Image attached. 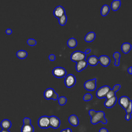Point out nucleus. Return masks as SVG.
I'll return each mask as SVG.
<instances>
[{"mask_svg":"<svg viewBox=\"0 0 132 132\" xmlns=\"http://www.w3.org/2000/svg\"><path fill=\"white\" fill-rule=\"evenodd\" d=\"M69 122L73 126H77L79 124V120L75 114H72L69 117Z\"/></svg>","mask_w":132,"mask_h":132,"instance_id":"nucleus-17","label":"nucleus"},{"mask_svg":"<svg viewBox=\"0 0 132 132\" xmlns=\"http://www.w3.org/2000/svg\"><path fill=\"white\" fill-rule=\"evenodd\" d=\"M27 44L30 46H34L36 44V41L34 39H28L27 41Z\"/></svg>","mask_w":132,"mask_h":132,"instance_id":"nucleus-30","label":"nucleus"},{"mask_svg":"<svg viewBox=\"0 0 132 132\" xmlns=\"http://www.w3.org/2000/svg\"><path fill=\"white\" fill-rule=\"evenodd\" d=\"M38 124L40 128H47L50 127L49 117L46 116H41L38 121Z\"/></svg>","mask_w":132,"mask_h":132,"instance_id":"nucleus-5","label":"nucleus"},{"mask_svg":"<svg viewBox=\"0 0 132 132\" xmlns=\"http://www.w3.org/2000/svg\"><path fill=\"white\" fill-rule=\"evenodd\" d=\"M109 10L110 8L109 6L107 5H104L102 7L101 10V14L102 16H105L109 13Z\"/></svg>","mask_w":132,"mask_h":132,"instance_id":"nucleus-24","label":"nucleus"},{"mask_svg":"<svg viewBox=\"0 0 132 132\" xmlns=\"http://www.w3.org/2000/svg\"><path fill=\"white\" fill-rule=\"evenodd\" d=\"M121 55L119 52H116L113 54V57L115 60V62H114V64L116 66H118L119 65V60L120 58Z\"/></svg>","mask_w":132,"mask_h":132,"instance_id":"nucleus-26","label":"nucleus"},{"mask_svg":"<svg viewBox=\"0 0 132 132\" xmlns=\"http://www.w3.org/2000/svg\"><path fill=\"white\" fill-rule=\"evenodd\" d=\"M130 102L131 101L126 96H122L120 97L118 101L119 105L125 110L128 106Z\"/></svg>","mask_w":132,"mask_h":132,"instance_id":"nucleus-10","label":"nucleus"},{"mask_svg":"<svg viewBox=\"0 0 132 132\" xmlns=\"http://www.w3.org/2000/svg\"><path fill=\"white\" fill-rule=\"evenodd\" d=\"M99 132H108V130L106 128L103 127V128H101L99 130Z\"/></svg>","mask_w":132,"mask_h":132,"instance_id":"nucleus-35","label":"nucleus"},{"mask_svg":"<svg viewBox=\"0 0 132 132\" xmlns=\"http://www.w3.org/2000/svg\"><path fill=\"white\" fill-rule=\"evenodd\" d=\"M89 114L91 117V123L93 124H96L100 122L103 124H106L107 122L105 118V113L103 111H95L93 109H90L89 111Z\"/></svg>","mask_w":132,"mask_h":132,"instance_id":"nucleus-1","label":"nucleus"},{"mask_svg":"<svg viewBox=\"0 0 132 132\" xmlns=\"http://www.w3.org/2000/svg\"><path fill=\"white\" fill-rule=\"evenodd\" d=\"M56 59V57L54 54H50L48 56V59L51 61H54Z\"/></svg>","mask_w":132,"mask_h":132,"instance_id":"nucleus-33","label":"nucleus"},{"mask_svg":"<svg viewBox=\"0 0 132 132\" xmlns=\"http://www.w3.org/2000/svg\"><path fill=\"white\" fill-rule=\"evenodd\" d=\"M126 112L127 114H130L132 112V101L130 102L128 106L125 109Z\"/></svg>","mask_w":132,"mask_h":132,"instance_id":"nucleus-31","label":"nucleus"},{"mask_svg":"<svg viewBox=\"0 0 132 132\" xmlns=\"http://www.w3.org/2000/svg\"><path fill=\"white\" fill-rule=\"evenodd\" d=\"M67 21V17L66 14L63 15L61 17L58 19V22L61 26H63L65 24Z\"/></svg>","mask_w":132,"mask_h":132,"instance_id":"nucleus-27","label":"nucleus"},{"mask_svg":"<svg viewBox=\"0 0 132 132\" xmlns=\"http://www.w3.org/2000/svg\"><path fill=\"white\" fill-rule=\"evenodd\" d=\"M23 124L31 123V120L29 118H24L23 119Z\"/></svg>","mask_w":132,"mask_h":132,"instance_id":"nucleus-32","label":"nucleus"},{"mask_svg":"<svg viewBox=\"0 0 132 132\" xmlns=\"http://www.w3.org/2000/svg\"><path fill=\"white\" fill-rule=\"evenodd\" d=\"M130 118H131V115H130V114H127V113H126V116H125V119H126V120L128 121V120H129L130 119Z\"/></svg>","mask_w":132,"mask_h":132,"instance_id":"nucleus-36","label":"nucleus"},{"mask_svg":"<svg viewBox=\"0 0 132 132\" xmlns=\"http://www.w3.org/2000/svg\"><path fill=\"white\" fill-rule=\"evenodd\" d=\"M11 126V122L8 119L3 120L1 123V126L4 130H8Z\"/></svg>","mask_w":132,"mask_h":132,"instance_id":"nucleus-19","label":"nucleus"},{"mask_svg":"<svg viewBox=\"0 0 132 132\" xmlns=\"http://www.w3.org/2000/svg\"><path fill=\"white\" fill-rule=\"evenodd\" d=\"M6 33L8 35H10L12 33V30L10 29H7L6 30Z\"/></svg>","mask_w":132,"mask_h":132,"instance_id":"nucleus-37","label":"nucleus"},{"mask_svg":"<svg viewBox=\"0 0 132 132\" xmlns=\"http://www.w3.org/2000/svg\"><path fill=\"white\" fill-rule=\"evenodd\" d=\"M44 97L47 100L53 99V100H56L58 97V95L53 88H48L44 91Z\"/></svg>","mask_w":132,"mask_h":132,"instance_id":"nucleus-3","label":"nucleus"},{"mask_svg":"<svg viewBox=\"0 0 132 132\" xmlns=\"http://www.w3.org/2000/svg\"><path fill=\"white\" fill-rule=\"evenodd\" d=\"M67 103V98L65 96H60L58 98V103L60 105H64Z\"/></svg>","mask_w":132,"mask_h":132,"instance_id":"nucleus-28","label":"nucleus"},{"mask_svg":"<svg viewBox=\"0 0 132 132\" xmlns=\"http://www.w3.org/2000/svg\"><path fill=\"white\" fill-rule=\"evenodd\" d=\"M96 79V78H93L92 79L88 80L84 83V88L88 91H93L95 89Z\"/></svg>","mask_w":132,"mask_h":132,"instance_id":"nucleus-8","label":"nucleus"},{"mask_svg":"<svg viewBox=\"0 0 132 132\" xmlns=\"http://www.w3.org/2000/svg\"><path fill=\"white\" fill-rule=\"evenodd\" d=\"M16 56L20 59H24L27 56V53L24 50H19L16 52Z\"/></svg>","mask_w":132,"mask_h":132,"instance_id":"nucleus-25","label":"nucleus"},{"mask_svg":"<svg viewBox=\"0 0 132 132\" xmlns=\"http://www.w3.org/2000/svg\"><path fill=\"white\" fill-rule=\"evenodd\" d=\"M53 75L57 78H62L66 75L67 71L62 67H57L54 68L52 71Z\"/></svg>","mask_w":132,"mask_h":132,"instance_id":"nucleus-6","label":"nucleus"},{"mask_svg":"<svg viewBox=\"0 0 132 132\" xmlns=\"http://www.w3.org/2000/svg\"><path fill=\"white\" fill-rule=\"evenodd\" d=\"M87 62L91 66H95L98 62V58L95 55H92L88 58Z\"/></svg>","mask_w":132,"mask_h":132,"instance_id":"nucleus-16","label":"nucleus"},{"mask_svg":"<svg viewBox=\"0 0 132 132\" xmlns=\"http://www.w3.org/2000/svg\"><path fill=\"white\" fill-rule=\"evenodd\" d=\"M34 128L31 123L23 124L21 128V132H34Z\"/></svg>","mask_w":132,"mask_h":132,"instance_id":"nucleus-18","label":"nucleus"},{"mask_svg":"<svg viewBox=\"0 0 132 132\" xmlns=\"http://www.w3.org/2000/svg\"><path fill=\"white\" fill-rule=\"evenodd\" d=\"M60 132H72V130L70 128H67L61 130Z\"/></svg>","mask_w":132,"mask_h":132,"instance_id":"nucleus-34","label":"nucleus"},{"mask_svg":"<svg viewBox=\"0 0 132 132\" xmlns=\"http://www.w3.org/2000/svg\"><path fill=\"white\" fill-rule=\"evenodd\" d=\"M87 62L86 60H82L76 62V70L77 72H80L82 70L85 69L87 66Z\"/></svg>","mask_w":132,"mask_h":132,"instance_id":"nucleus-15","label":"nucleus"},{"mask_svg":"<svg viewBox=\"0 0 132 132\" xmlns=\"http://www.w3.org/2000/svg\"><path fill=\"white\" fill-rule=\"evenodd\" d=\"M110 90V87L107 85L103 86L98 88L96 92V96L99 98L106 97L108 92Z\"/></svg>","mask_w":132,"mask_h":132,"instance_id":"nucleus-4","label":"nucleus"},{"mask_svg":"<svg viewBox=\"0 0 132 132\" xmlns=\"http://www.w3.org/2000/svg\"><path fill=\"white\" fill-rule=\"evenodd\" d=\"M121 6V1L120 0H114L111 2V8L113 11L118 10Z\"/></svg>","mask_w":132,"mask_h":132,"instance_id":"nucleus-22","label":"nucleus"},{"mask_svg":"<svg viewBox=\"0 0 132 132\" xmlns=\"http://www.w3.org/2000/svg\"><path fill=\"white\" fill-rule=\"evenodd\" d=\"M1 132H10V131H9L8 130H4V129H3L1 131Z\"/></svg>","mask_w":132,"mask_h":132,"instance_id":"nucleus-40","label":"nucleus"},{"mask_svg":"<svg viewBox=\"0 0 132 132\" xmlns=\"http://www.w3.org/2000/svg\"><path fill=\"white\" fill-rule=\"evenodd\" d=\"M117 98L116 95L113 96V97L110 98L106 99L104 103V106L106 108H111L115 105L117 102Z\"/></svg>","mask_w":132,"mask_h":132,"instance_id":"nucleus-13","label":"nucleus"},{"mask_svg":"<svg viewBox=\"0 0 132 132\" xmlns=\"http://www.w3.org/2000/svg\"><path fill=\"white\" fill-rule=\"evenodd\" d=\"M67 45L70 48H74L77 45V41L74 38H71L67 41Z\"/></svg>","mask_w":132,"mask_h":132,"instance_id":"nucleus-23","label":"nucleus"},{"mask_svg":"<svg viewBox=\"0 0 132 132\" xmlns=\"http://www.w3.org/2000/svg\"><path fill=\"white\" fill-rule=\"evenodd\" d=\"M90 51H91L90 49H89V48H88V49L86 50V51H85V52L84 53H85L86 54H88V53H89L90 52Z\"/></svg>","mask_w":132,"mask_h":132,"instance_id":"nucleus-39","label":"nucleus"},{"mask_svg":"<svg viewBox=\"0 0 132 132\" xmlns=\"http://www.w3.org/2000/svg\"><path fill=\"white\" fill-rule=\"evenodd\" d=\"M120 87H121V85L120 84H116V85H114L113 86V89L112 90L110 89L107 93L106 98L108 99V98H110L113 97V96H114L115 92H117V91H118L119 89L120 88Z\"/></svg>","mask_w":132,"mask_h":132,"instance_id":"nucleus-14","label":"nucleus"},{"mask_svg":"<svg viewBox=\"0 0 132 132\" xmlns=\"http://www.w3.org/2000/svg\"><path fill=\"white\" fill-rule=\"evenodd\" d=\"M127 72L128 73H129L130 74H132V67H129L128 69H127Z\"/></svg>","mask_w":132,"mask_h":132,"instance_id":"nucleus-38","label":"nucleus"},{"mask_svg":"<svg viewBox=\"0 0 132 132\" xmlns=\"http://www.w3.org/2000/svg\"><path fill=\"white\" fill-rule=\"evenodd\" d=\"M76 82V78L75 76L72 74H68L64 79V84L68 88L73 87Z\"/></svg>","mask_w":132,"mask_h":132,"instance_id":"nucleus-7","label":"nucleus"},{"mask_svg":"<svg viewBox=\"0 0 132 132\" xmlns=\"http://www.w3.org/2000/svg\"><path fill=\"white\" fill-rule=\"evenodd\" d=\"M95 38V34L93 31H90L85 37V41L87 42H91Z\"/></svg>","mask_w":132,"mask_h":132,"instance_id":"nucleus-20","label":"nucleus"},{"mask_svg":"<svg viewBox=\"0 0 132 132\" xmlns=\"http://www.w3.org/2000/svg\"><path fill=\"white\" fill-rule=\"evenodd\" d=\"M131 47V46L129 43L125 42L123 43L121 45V50L124 54H127L130 51Z\"/></svg>","mask_w":132,"mask_h":132,"instance_id":"nucleus-21","label":"nucleus"},{"mask_svg":"<svg viewBox=\"0 0 132 132\" xmlns=\"http://www.w3.org/2000/svg\"><path fill=\"white\" fill-rule=\"evenodd\" d=\"M53 14L56 18L59 19L63 15L65 14L64 9L61 6H58L54 10Z\"/></svg>","mask_w":132,"mask_h":132,"instance_id":"nucleus-11","label":"nucleus"},{"mask_svg":"<svg viewBox=\"0 0 132 132\" xmlns=\"http://www.w3.org/2000/svg\"><path fill=\"white\" fill-rule=\"evenodd\" d=\"M98 62L103 67H107L110 62V60L108 56L106 55H101L98 58Z\"/></svg>","mask_w":132,"mask_h":132,"instance_id":"nucleus-12","label":"nucleus"},{"mask_svg":"<svg viewBox=\"0 0 132 132\" xmlns=\"http://www.w3.org/2000/svg\"><path fill=\"white\" fill-rule=\"evenodd\" d=\"M50 126L53 128H57L60 124V121L58 118L55 116L49 117Z\"/></svg>","mask_w":132,"mask_h":132,"instance_id":"nucleus-9","label":"nucleus"},{"mask_svg":"<svg viewBox=\"0 0 132 132\" xmlns=\"http://www.w3.org/2000/svg\"><path fill=\"white\" fill-rule=\"evenodd\" d=\"M92 98V95L90 93H86L83 96V100L85 101H89Z\"/></svg>","mask_w":132,"mask_h":132,"instance_id":"nucleus-29","label":"nucleus"},{"mask_svg":"<svg viewBox=\"0 0 132 132\" xmlns=\"http://www.w3.org/2000/svg\"><path fill=\"white\" fill-rule=\"evenodd\" d=\"M86 54L81 51H76L73 52L71 55L70 59L72 61L78 62L82 60H85Z\"/></svg>","mask_w":132,"mask_h":132,"instance_id":"nucleus-2","label":"nucleus"}]
</instances>
